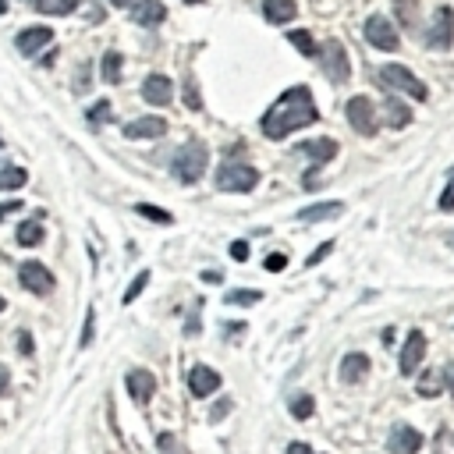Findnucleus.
Wrapping results in <instances>:
<instances>
[{
	"label": "nucleus",
	"mask_w": 454,
	"mask_h": 454,
	"mask_svg": "<svg viewBox=\"0 0 454 454\" xmlns=\"http://www.w3.org/2000/svg\"><path fill=\"white\" fill-rule=\"evenodd\" d=\"M316 121H320V110L313 103V93H309L306 85H295V89H288V93L263 114L259 128H263V135L270 142H281V139H288L298 128L316 125Z\"/></svg>",
	"instance_id": "f257e3e1"
},
{
	"label": "nucleus",
	"mask_w": 454,
	"mask_h": 454,
	"mask_svg": "<svg viewBox=\"0 0 454 454\" xmlns=\"http://www.w3.org/2000/svg\"><path fill=\"white\" fill-rule=\"evenodd\" d=\"M171 171H174V177L181 181V185H199V181L206 177V171H209V149L202 142H195V139L185 142L174 153Z\"/></svg>",
	"instance_id": "f03ea898"
},
{
	"label": "nucleus",
	"mask_w": 454,
	"mask_h": 454,
	"mask_svg": "<svg viewBox=\"0 0 454 454\" xmlns=\"http://www.w3.org/2000/svg\"><path fill=\"white\" fill-rule=\"evenodd\" d=\"M256 185H259V171L249 167V164L227 160V164H220V171H217V189H220V192H252Z\"/></svg>",
	"instance_id": "7ed1b4c3"
},
{
	"label": "nucleus",
	"mask_w": 454,
	"mask_h": 454,
	"mask_svg": "<svg viewBox=\"0 0 454 454\" xmlns=\"http://www.w3.org/2000/svg\"><path fill=\"white\" fill-rule=\"evenodd\" d=\"M380 82H383L387 89H398V93L412 96V100H426V96H430V89L422 85L405 64H383V68H380Z\"/></svg>",
	"instance_id": "20e7f679"
},
{
	"label": "nucleus",
	"mask_w": 454,
	"mask_h": 454,
	"mask_svg": "<svg viewBox=\"0 0 454 454\" xmlns=\"http://www.w3.org/2000/svg\"><path fill=\"white\" fill-rule=\"evenodd\" d=\"M323 75L334 82V85H348L351 78V60L341 40H326L323 43Z\"/></svg>",
	"instance_id": "39448f33"
},
{
	"label": "nucleus",
	"mask_w": 454,
	"mask_h": 454,
	"mask_svg": "<svg viewBox=\"0 0 454 454\" xmlns=\"http://www.w3.org/2000/svg\"><path fill=\"white\" fill-rule=\"evenodd\" d=\"M348 125L358 132V135H376V128H380V110H376V103L369 100V96H355V100H348Z\"/></svg>",
	"instance_id": "423d86ee"
},
{
	"label": "nucleus",
	"mask_w": 454,
	"mask_h": 454,
	"mask_svg": "<svg viewBox=\"0 0 454 454\" xmlns=\"http://www.w3.org/2000/svg\"><path fill=\"white\" fill-rule=\"evenodd\" d=\"M366 40H369L376 50H387V53H394V50L401 46V36H398L394 21L383 18V15H369V18H366Z\"/></svg>",
	"instance_id": "0eeeda50"
},
{
	"label": "nucleus",
	"mask_w": 454,
	"mask_h": 454,
	"mask_svg": "<svg viewBox=\"0 0 454 454\" xmlns=\"http://www.w3.org/2000/svg\"><path fill=\"white\" fill-rule=\"evenodd\" d=\"M18 281H21V288H25L28 295H40V298H46V295L53 291V274H50V270H46L43 263H36V259L21 263Z\"/></svg>",
	"instance_id": "6e6552de"
},
{
	"label": "nucleus",
	"mask_w": 454,
	"mask_h": 454,
	"mask_svg": "<svg viewBox=\"0 0 454 454\" xmlns=\"http://www.w3.org/2000/svg\"><path fill=\"white\" fill-rule=\"evenodd\" d=\"M426 43L433 50H451V43H454V8H437L433 25L426 33Z\"/></svg>",
	"instance_id": "1a4fd4ad"
},
{
	"label": "nucleus",
	"mask_w": 454,
	"mask_h": 454,
	"mask_svg": "<svg viewBox=\"0 0 454 454\" xmlns=\"http://www.w3.org/2000/svg\"><path fill=\"white\" fill-rule=\"evenodd\" d=\"M387 451L390 454H419L422 451V433L415 426L398 422V426H390V433H387Z\"/></svg>",
	"instance_id": "9d476101"
},
{
	"label": "nucleus",
	"mask_w": 454,
	"mask_h": 454,
	"mask_svg": "<svg viewBox=\"0 0 454 454\" xmlns=\"http://www.w3.org/2000/svg\"><path fill=\"white\" fill-rule=\"evenodd\" d=\"M50 43H53V28H46V25H33V28H21V33H18V40H15L18 53H25V57L40 53V50H43V46H50Z\"/></svg>",
	"instance_id": "9b49d317"
},
{
	"label": "nucleus",
	"mask_w": 454,
	"mask_h": 454,
	"mask_svg": "<svg viewBox=\"0 0 454 454\" xmlns=\"http://www.w3.org/2000/svg\"><path fill=\"white\" fill-rule=\"evenodd\" d=\"M142 100H146L149 107H167V103L174 100L171 78H167V75H149V78L142 82Z\"/></svg>",
	"instance_id": "f8f14e48"
},
{
	"label": "nucleus",
	"mask_w": 454,
	"mask_h": 454,
	"mask_svg": "<svg viewBox=\"0 0 454 454\" xmlns=\"http://www.w3.org/2000/svg\"><path fill=\"white\" fill-rule=\"evenodd\" d=\"M125 387H128V398H132V401L146 405L149 398H153V390H157V376L149 373V369H132V373L125 376Z\"/></svg>",
	"instance_id": "ddd939ff"
},
{
	"label": "nucleus",
	"mask_w": 454,
	"mask_h": 454,
	"mask_svg": "<svg viewBox=\"0 0 454 454\" xmlns=\"http://www.w3.org/2000/svg\"><path fill=\"white\" fill-rule=\"evenodd\" d=\"M167 132V121L157 117V114H149V117H135L125 125V139H160Z\"/></svg>",
	"instance_id": "4468645a"
},
{
	"label": "nucleus",
	"mask_w": 454,
	"mask_h": 454,
	"mask_svg": "<svg viewBox=\"0 0 454 454\" xmlns=\"http://www.w3.org/2000/svg\"><path fill=\"white\" fill-rule=\"evenodd\" d=\"M220 387V373H213L209 366H192L189 369V390L192 398H209Z\"/></svg>",
	"instance_id": "2eb2a0df"
},
{
	"label": "nucleus",
	"mask_w": 454,
	"mask_h": 454,
	"mask_svg": "<svg viewBox=\"0 0 454 454\" xmlns=\"http://www.w3.org/2000/svg\"><path fill=\"white\" fill-rule=\"evenodd\" d=\"M422 355H426V334L422 330H412V338H408V344L401 348V373L405 376H412L415 369H419V362H422Z\"/></svg>",
	"instance_id": "dca6fc26"
},
{
	"label": "nucleus",
	"mask_w": 454,
	"mask_h": 454,
	"mask_svg": "<svg viewBox=\"0 0 454 454\" xmlns=\"http://www.w3.org/2000/svg\"><path fill=\"white\" fill-rule=\"evenodd\" d=\"M128 15L139 25H160L167 18V8L160 4V0H135V4L128 8Z\"/></svg>",
	"instance_id": "f3484780"
},
{
	"label": "nucleus",
	"mask_w": 454,
	"mask_h": 454,
	"mask_svg": "<svg viewBox=\"0 0 454 454\" xmlns=\"http://www.w3.org/2000/svg\"><path fill=\"white\" fill-rule=\"evenodd\" d=\"M263 15L274 25H288L298 15V0H263Z\"/></svg>",
	"instance_id": "a211bd4d"
},
{
	"label": "nucleus",
	"mask_w": 454,
	"mask_h": 454,
	"mask_svg": "<svg viewBox=\"0 0 454 454\" xmlns=\"http://www.w3.org/2000/svg\"><path fill=\"white\" fill-rule=\"evenodd\" d=\"M369 373V358L362 355V351H348L344 362H341V380L344 383H362Z\"/></svg>",
	"instance_id": "6ab92c4d"
},
{
	"label": "nucleus",
	"mask_w": 454,
	"mask_h": 454,
	"mask_svg": "<svg viewBox=\"0 0 454 454\" xmlns=\"http://www.w3.org/2000/svg\"><path fill=\"white\" fill-rule=\"evenodd\" d=\"M383 121H387L390 128H408L412 125V107L401 103V100H394V96H387L383 100Z\"/></svg>",
	"instance_id": "aec40b11"
},
{
	"label": "nucleus",
	"mask_w": 454,
	"mask_h": 454,
	"mask_svg": "<svg viewBox=\"0 0 454 454\" xmlns=\"http://www.w3.org/2000/svg\"><path fill=\"white\" fill-rule=\"evenodd\" d=\"M302 153L313 157L316 167H320V164H326V160L338 157V142H334V139H309V142H302Z\"/></svg>",
	"instance_id": "412c9836"
},
{
	"label": "nucleus",
	"mask_w": 454,
	"mask_h": 454,
	"mask_svg": "<svg viewBox=\"0 0 454 454\" xmlns=\"http://www.w3.org/2000/svg\"><path fill=\"white\" fill-rule=\"evenodd\" d=\"M338 213H344V206H341V202H316V206L298 209V224H316V220L338 217Z\"/></svg>",
	"instance_id": "4be33fe9"
},
{
	"label": "nucleus",
	"mask_w": 454,
	"mask_h": 454,
	"mask_svg": "<svg viewBox=\"0 0 454 454\" xmlns=\"http://www.w3.org/2000/svg\"><path fill=\"white\" fill-rule=\"evenodd\" d=\"M444 383H447V369L437 366V369H430V373H422L415 387H419V394H422V398H437L440 390H444Z\"/></svg>",
	"instance_id": "5701e85b"
},
{
	"label": "nucleus",
	"mask_w": 454,
	"mask_h": 454,
	"mask_svg": "<svg viewBox=\"0 0 454 454\" xmlns=\"http://www.w3.org/2000/svg\"><path fill=\"white\" fill-rule=\"evenodd\" d=\"M15 241L21 249H36L40 241H43V224H40V217L36 220H25V224H18V231H15Z\"/></svg>",
	"instance_id": "b1692460"
},
{
	"label": "nucleus",
	"mask_w": 454,
	"mask_h": 454,
	"mask_svg": "<svg viewBox=\"0 0 454 454\" xmlns=\"http://www.w3.org/2000/svg\"><path fill=\"white\" fill-rule=\"evenodd\" d=\"M394 4V15L405 28H415L419 25V0H390Z\"/></svg>",
	"instance_id": "393cba45"
},
{
	"label": "nucleus",
	"mask_w": 454,
	"mask_h": 454,
	"mask_svg": "<svg viewBox=\"0 0 454 454\" xmlns=\"http://www.w3.org/2000/svg\"><path fill=\"white\" fill-rule=\"evenodd\" d=\"M33 8L40 15H71L78 8V0H33Z\"/></svg>",
	"instance_id": "a878e982"
},
{
	"label": "nucleus",
	"mask_w": 454,
	"mask_h": 454,
	"mask_svg": "<svg viewBox=\"0 0 454 454\" xmlns=\"http://www.w3.org/2000/svg\"><path fill=\"white\" fill-rule=\"evenodd\" d=\"M288 40L298 46V53H302V57H320V46L313 43V36L306 33V28H291V33H288Z\"/></svg>",
	"instance_id": "bb28decb"
},
{
	"label": "nucleus",
	"mask_w": 454,
	"mask_h": 454,
	"mask_svg": "<svg viewBox=\"0 0 454 454\" xmlns=\"http://www.w3.org/2000/svg\"><path fill=\"white\" fill-rule=\"evenodd\" d=\"M100 71H103V82H107V85H117V82H121V53H117V50H107V53H103V68H100Z\"/></svg>",
	"instance_id": "cd10ccee"
},
{
	"label": "nucleus",
	"mask_w": 454,
	"mask_h": 454,
	"mask_svg": "<svg viewBox=\"0 0 454 454\" xmlns=\"http://www.w3.org/2000/svg\"><path fill=\"white\" fill-rule=\"evenodd\" d=\"M28 181V174L21 171V167H4L0 171V192H15V189H21Z\"/></svg>",
	"instance_id": "c85d7f7f"
},
{
	"label": "nucleus",
	"mask_w": 454,
	"mask_h": 454,
	"mask_svg": "<svg viewBox=\"0 0 454 454\" xmlns=\"http://www.w3.org/2000/svg\"><path fill=\"white\" fill-rule=\"evenodd\" d=\"M85 121H89V125H107V121H110V100H100V103H93V107H89L85 110Z\"/></svg>",
	"instance_id": "c756f323"
},
{
	"label": "nucleus",
	"mask_w": 454,
	"mask_h": 454,
	"mask_svg": "<svg viewBox=\"0 0 454 454\" xmlns=\"http://www.w3.org/2000/svg\"><path fill=\"white\" fill-rule=\"evenodd\" d=\"M313 412H316V401H313L309 394L291 398V415H295V419H313Z\"/></svg>",
	"instance_id": "7c9ffc66"
},
{
	"label": "nucleus",
	"mask_w": 454,
	"mask_h": 454,
	"mask_svg": "<svg viewBox=\"0 0 454 454\" xmlns=\"http://www.w3.org/2000/svg\"><path fill=\"white\" fill-rule=\"evenodd\" d=\"M146 284H149V270H142V274H139V277H135V281L128 284V291L121 295V302H125V306H132V302H135V298H139V295L146 291Z\"/></svg>",
	"instance_id": "2f4dec72"
},
{
	"label": "nucleus",
	"mask_w": 454,
	"mask_h": 454,
	"mask_svg": "<svg viewBox=\"0 0 454 454\" xmlns=\"http://www.w3.org/2000/svg\"><path fill=\"white\" fill-rule=\"evenodd\" d=\"M139 213H142L146 220H157V224H174V217L167 213V209H160V206H149V202H139Z\"/></svg>",
	"instance_id": "473e14b6"
},
{
	"label": "nucleus",
	"mask_w": 454,
	"mask_h": 454,
	"mask_svg": "<svg viewBox=\"0 0 454 454\" xmlns=\"http://www.w3.org/2000/svg\"><path fill=\"white\" fill-rule=\"evenodd\" d=\"M259 298V291H227V306H256Z\"/></svg>",
	"instance_id": "72a5a7b5"
},
{
	"label": "nucleus",
	"mask_w": 454,
	"mask_h": 454,
	"mask_svg": "<svg viewBox=\"0 0 454 454\" xmlns=\"http://www.w3.org/2000/svg\"><path fill=\"white\" fill-rule=\"evenodd\" d=\"M157 447H160V454H185V447H181V440H177L174 433H160V437H157Z\"/></svg>",
	"instance_id": "f704fd0d"
},
{
	"label": "nucleus",
	"mask_w": 454,
	"mask_h": 454,
	"mask_svg": "<svg viewBox=\"0 0 454 454\" xmlns=\"http://www.w3.org/2000/svg\"><path fill=\"white\" fill-rule=\"evenodd\" d=\"M185 103H189V110H202V96H199L195 78H189V82H185Z\"/></svg>",
	"instance_id": "c9c22d12"
},
{
	"label": "nucleus",
	"mask_w": 454,
	"mask_h": 454,
	"mask_svg": "<svg viewBox=\"0 0 454 454\" xmlns=\"http://www.w3.org/2000/svg\"><path fill=\"white\" fill-rule=\"evenodd\" d=\"M263 266H266V274H281V270L288 266V256H284V252H270V256L263 259Z\"/></svg>",
	"instance_id": "e433bc0d"
},
{
	"label": "nucleus",
	"mask_w": 454,
	"mask_h": 454,
	"mask_svg": "<svg viewBox=\"0 0 454 454\" xmlns=\"http://www.w3.org/2000/svg\"><path fill=\"white\" fill-rule=\"evenodd\" d=\"M93 326H96V309H89L85 313V326H82V348H89V344H93Z\"/></svg>",
	"instance_id": "4c0bfd02"
},
{
	"label": "nucleus",
	"mask_w": 454,
	"mask_h": 454,
	"mask_svg": "<svg viewBox=\"0 0 454 454\" xmlns=\"http://www.w3.org/2000/svg\"><path fill=\"white\" fill-rule=\"evenodd\" d=\"M440 209H444V213H454V171H451V181H447V189L440 192Z\"/></svg>",
	"instance_id": "58836bf2"
},
{
	"label": "nucleus",
	"mask_w": 454,
	"mask_h": 454,
	"mask_svg": "<svg viewBox=\"0 0 454 454\" xmlns=\"http://www.w3.org/2000/svg\"><path fill=\"white\" fill-rule=\"evenodd\" d=\"M330 252H334V241H323V245H316V252H313L306 263H309V266H320V263H323Z\"/></svg>",
	"instance_id": "ea45409f"
},
{
	"label": "nucleus",
	"mask_w": 454,
	"mask_h": 454,
	"mask_svg": "<svg viewBox=\"0 0 454 454\" xmlns=\"http://www.w3.org/2000/svg\"><path fill=\"white\" fill-rule=\"evenodd\" d=\"M231 259H238V263L249 259V245H245V241H234V245H231Z\"/></svg>",
	"instance_id": "a19ab883"
},
{
	"label": "nucleus",
	"mask_w": 454,
	"mask_h": 454,
	"mask_svg": "<svg viewBox=\"0 0 454 454\" xmlns=\"http://www.w3.org/2000/svg\"><path fill=\"white\" fill-rule=\"evenodd\" d=\"M18 348H21V355H33V334H28V330L18 334Z\"/></svg>",
	"instance_id": "79ce46f5"
},
{
	"label": "nucleus",
	"mask_w": 454,
	"mask_h": 454,
	"mask_svg": "<svg viewBox=\"0 0 454 454\" xmlns=\"http://www.w3.org/2000/svg\"><path fill=\"white\" fill-rule=\"evenodd\" d=\"M227 412H231V401H227V398H224V401H220V405H217V408H213V412H209V422H220V419H224V415H227Z\"/></svg>",
	"instance_id": "37998d69"
},
{
	"label": "nucleus",
	"mask_w": 454,
	"mask_h": 454,
	"mask_svg": "<svg viewBox=\"0 0 454 454\" xmlns=\"http://www.w3.org/2000/svg\"><path fill=\"white\" fill-rule=\"evenodd\" d=\"M15 209H21V199H11V202H4V206H0V220H4V217H11Z\"/></svg>",
	"instance_id": "c03bdc74"
},
{
	"label": "nucleus",
	"mask_w": 454,
	"mask_h": 454,
	"mask_svg": "<svg viewBox=\"0 0 454 454\" xmlns=\"http://www.w3.org/2000/svg\"><path fill=\"white\" fill-rule=\"evenodd\" d=\"M8 387H11V373H8V366H0V398L8 394Z\"/></svg>",
	"instance_id": "a18cd8bd"
},
{
	"label": "nucleus",
	"mask_w": 454,
	"mask_h": 454,
	"mask_svg": "<svg viewBox=\"0 0 454 454\" xmlns=\"http://www.w3.org/2000/svg\"><path fill=\"white\" fill-rule=\"evenodd\" d=\"M288 454H313V447H309V444H291Z\"/></svg>",
	"instance_id": "49530a36"
},
{
	"label": "nucleus",
	"mask_w": 454,
	"mask_h": 454,
	"mask_svg": "<svg viewBox=\"0 0 454 454\" xmlns=\"http://www.w3.org/2000/svg\"><path fill=\"white\" fill-rule=\"evenodd\" d=\"M110 4H114V8H132L135 0H110Z\"/></svg>",
	"instance_id": "de8ad7c7"
},
{
	"label": "nucleus",
	"mask_w": 454,
	"mask_h": 454,
	"mask_svg": "<svg viewBox=\"0 0 454 454\" xmlns=\"http://www.w3.org/2000/svg\"><path fill=\"white\" fill-rule=\"evenodd\" d=\"M0 15H8V0H0Z\"/></svg>",
	"instance_id": "09e8293b"
},
{
	"label": "nucleus",
	"mask_w": 454,
	"mask_h": 454,
	"mask_svg": "<svg viewBox=\"0 0 454 454\" xmlns=\"http://www.w3.org/2000/svg\"><path fill=\"white\" fill-rule=\"evenodd\" d=\"M447 376H451V394H454V369H447Z\"/></svg>",
	"instance_id": "8fccbe9b"
},
{
	"label": "nucleus",
	"mask_w": 454,
	"mask_h": 454,
	"mask_svg": "<svg viewBox=\"0 0 454 454\" xmlns=\"http://www.w3.org/2000/svg\"><path fill=\"white\" fill-rule=\"evenodd\" d=\"M4 306H8V302H4V295H0V313H4Z\"/></svg>",
	"instance_id": "3c124183"
},
{
	"label": "nucleus",
	"mask_w": 454,
	"mask_h": 454,
	"mask_svg": "<svg viewBox=\"0 0 454 454\" xmlns=\"http://www.w3.org/2000/svg\"><path fill=\"white\" fill-rule=\"evenodd\" d=\"M185 4H202V0H185Z\"/></svg>",
	"instance_id": "603ef678"
}]
</instances>
